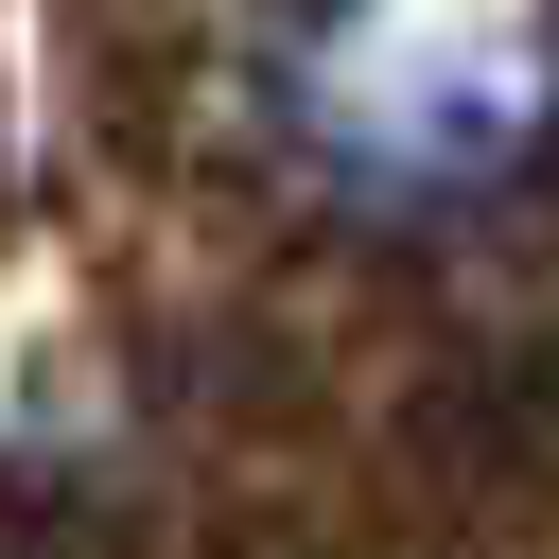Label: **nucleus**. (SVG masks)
<instances>
[{
	"label": "nucleus",
	"instance_id": "obj_1",
	"mask_svg": "<svg viewBox=\"0 0 559 559\" xmlns=\"http://www.w3.org/2000/svg\"><path fill=\"white\" fill-rule=\"evenodd\" d=\"M542 0H262V140L349 227H472L542 157Z\"/></svg>",
	"mask_w": 559,
	"mask_h": 559
}]
</instances>
